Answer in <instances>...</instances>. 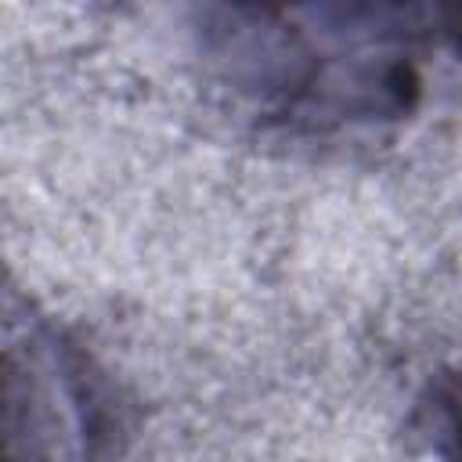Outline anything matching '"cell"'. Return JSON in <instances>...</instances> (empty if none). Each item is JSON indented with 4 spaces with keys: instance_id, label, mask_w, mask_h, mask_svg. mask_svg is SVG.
Listing matches in <instances>:
<instances>
[{
    "instance_id": "obj_1",
    "label": "cell",
    "mask_w": 462,
    "mask_h": 462,
    "mask_svg": "<svg viewBox=\"0 0 462 462\" xmlns=\"http://www.w3.org/2000/svg\"><path fill=\"white\" fill-rule=\"evenodd\" d=\"M462 54V7H209L202 51L220 79L285 126L325 130L411 112L419 47Z\"/></svg>"
},
{
    "instance_id": "obj_2",
    "label": "cell",
    "mask_w": 462,
    "mask_h": 462,
    "mask_svg": "<svg viewBox=\"0 0 462 462\" xmlns=\"http://www.w3.org/2000/svg\"><path fill=\"white\" fill-rule=\"evenodd\" d=\"M408 433L430 462H462V368H444L419 390Z\"/></svg>"
}]
</instances>
